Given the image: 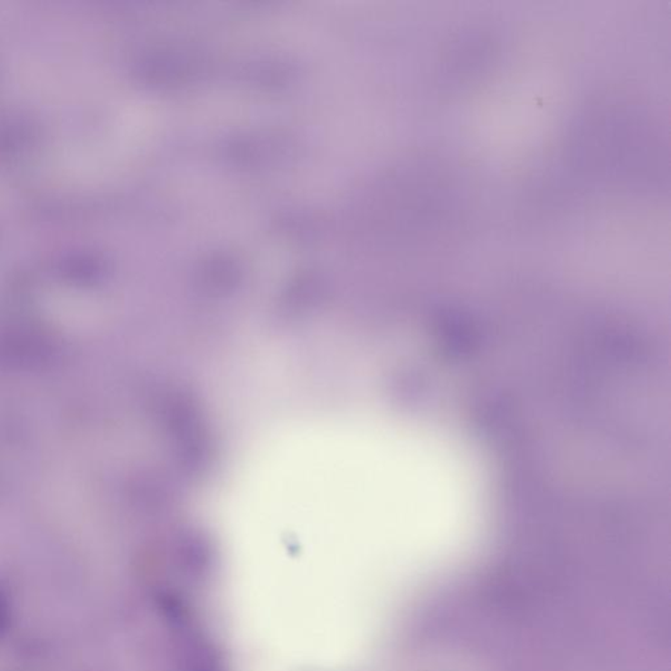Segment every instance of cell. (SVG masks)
<instances>
[{"mask_svg":"<svg viewBox=\"0 0 671 671\" xmlns=\"http://www.w3.org/2000/svg\"><path fill=\"white\" fill-rule=\"evenodd\" d=\"M11 609L7 598L0 593V633L5 632L10 626Z\"/></svg>","mask_w":671,"mask_h":671,"instance_id":"cell-1","label":"cell"}]
</instances>
